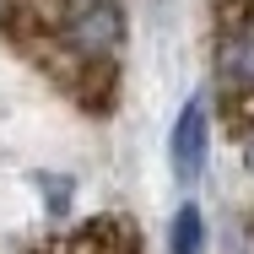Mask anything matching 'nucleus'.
<instances>
[{"label":"nucleus","instance_id":"4","mask_svg":"<svg viewBox=\"0 0 254 254\" xmlns=\"http://www.w3.org/2000/svg\"><path fill=\"white\" fill-rule=\"evenodd\" d=\"M200 173H205V103L190 98L173 125V179L190 190Z\"/></svg>","mask_w":254,"mask_h":254},{"label":"nucleus","instance_id":"3","mask_svg":"<svg viewBox=\"0 0 254 254\" xmlns=\"http://www.w3.org/2000/svg\"><path fill=\"white\" fill-rule=\"evenodd\" d=\"M33 254H146L141 244V233H135V222L130 216H87V222H76L70 233H54L49 244H38Z\"/></svg>","mask_w":254,"mask_h":254},{"label":"nucleus","instance_id":"5","mask_svg":"<svg viewBox=\"0 0 254 254\" xmlns=\"http://www.w3.org/2000/svg\"><path fill=\"white\" fill-rule=\"evenodd\" d=\"M173 254H205V216H200V205H179L173 211V244H168Z\"/></svg>","mask_w":254,"mask_h":254},{"label":"nucleus","instance_id":"1","mask_svg":"<svg viewBox=\"0 0 254 254\" xmlns=\"http://www.w3.org/2000/svg\"><path fill=\"white\" fill-rule=\"evenodd\" d=\"M0 44L81 114H114L125 81V0H0Z\"/></svg>","mask_w":254,"mask_h":254},{"label":"nucleus","instance_id":"6","mask_svg":"<svg viewBox=\"0 0 254 254\" xmlns=\"http://www.w3.org/2000/svg\"><path fill=\"white\" fill-rule=\"evenodd\" d=\"M244 162H249V173H254V135H244Z\"/></svg>","mask_w":254,"mask_h":254},{"label":"nucleus","instance_id":"2","mask_svg":"<svg viewBox=\"0 0 254 254\" xmlns=\"http://www.w3.org/2000/svg\"><path fill=\"white\" fill-rule=\"evenodd\" d=\"M211 81L222 125L254 135V0H211Z\"/></svg>","mask_w":254,"mask_h":254}]
</instances>
